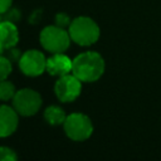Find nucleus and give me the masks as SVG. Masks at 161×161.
<instances>
[{
    "mask_svg": "<svg viewBox=\"0 0 161 161\" xmlns=\"http://www.w3.org/2000/svg\"><path fill=\"white\" fill-rule=\"evenodd\" d=\"M104 72V60L97 52H84L73 59L72 73L82 82H96Z\"/></svg>",
    "mask_w": 161,
    "mask_h": 161,
    "instance_id": "obj_1",
    "label": "nucleus"
},
{
    "mask_svg": "<svg viewBox=\"0 0 161 161\" xmlns=\"http://www.w3.org/2000/svg\"><path fill=\"white\" fill-rule=\"evenodd\" d=\"M70 39L82 47L94 44L99 38V26L97 23L88 16H78L72 20L68 28Z\"/></svg>",
    "mask_w": 161,
    "mask_h": 161,
    "instance_id": "obj_2",
    "label": "nucleus"
},
{
    "mask_svg": "<svg viewBox=\"0 0 161 161\" xmlns=\"http://www.w3.org/2000/svg\"><path fill=\"white\" fill-rule=\"evenodd\" d=\"M39 40L45 50L55 54L64 53L68 49L72 39L69 31H67L64 28L58 25H48L40 31Z\"/></svg>",
    "mask_w": 161,
    "mask_h": 161,
    "instance_id": "obj_3",
    "label": "nucleus"
},
{
    "mask_svg": "<svg viewBox=\"0 0 161 161\" xmlns=\"http://www.w3.org/2000/svg\"><path fill=\"white\" fill-rule=\"evenodd\" d=\"M63 125L67 136L73 141H84L91 137L93 132L92 121L83 113H72L67 116Z\"/></svg>",
    "mask_w": 161,
    "mask_h": 161,
    "instance_id": "obj_4",
    "label": "nucleus"
},
{
    "mask_svg": "<svg viewBox=\"0 0 161 161\" xmlns=\"http://www.w3.org/2000/svg\"><path fill=\"white\" fill-rule=\"evenodd\" d=\"M13 106L19 114L33 116L39 111L42 106V97L36 91L24 88L15 93L13 98Z\"/></svg>",
    "mask_w": 161,
    "mask_h": 161,
    "instance_id": "obj_5",
    "label": "nucleus"
},
{
    "mask_svg": "<svg viewBox=\"0 0 161 161\" xmlns=\"http://www.w3.org/2000/svg\"><path fill=\"white\" fill-rule=\"evenodd\" d=\"M20 70L29 77H38L44 70H47V58L44 54L36 49L26 50L21 54L19 60Z\"/></svg>",
    "mask_w": 161,
    "mask_h": 161,
    "instance_id": "obj_6",
    "label": "nucleus"
},
{
    "mask_svg": "<svg viewBox=\"0 0 161 161\" xmlns=\"http://www.w3.org/2000/svg\"><path fill=\"white\" fill-rule=\"evenodd\" d=\"M54 91L60 102H72L80 94L82 80H79L73 73L62 75L55 82Z\"/></svg>",
    "mask_w": 161,
    "mask_h": 161,
    "instance_id": "obj_7",
    "label": "nucleus"
},
{
    "mask_svg": "<svg viewBox=\"0 0 161 161\" xmlns=\"http://www.w3.org/2000/svg\"><path fill=\"white\" fill-rule=\"evenodd\" d=\"M73 60L63 53H55L47 59V72L50 75H65L72 72Z\"/></svg>",
    "mask_w": 161,
    "mask_h": 161,
    "instance_id": "obj_8",
    "label": "nucleus"
},
{
    "mask_svg": "<svg viewBox=\"0 0 161 161\" xmlns=\"http://www.w3.org/2000/svg\"><path fill=\"white\" fill-rule=\"evenodd\" d=\"M18 112L9 106H0V137H8L18 127Z\"/></svg>",
    "mask_w": 161,
    "mask_h": 161,
    "instance_id": "obj_9",
    "label": "nucleus"
},
{
    "mask_svg": "<svg viewBox=\"0 0 161 161\" xmlns=\"http://www.w3.org/2000/svg\"><path fill=\"white\" fill-rule=\"evenodd\" d=\"M19 42V31L14 23L1 20L0 21V44L4 49L14 48Z\"/></svg>",
    "mask_w": 161,
    "mask_h": 161,
    "instance_id": "obj_10",
    "label": "nucleus"
},
{
    "mask_svg": "<svg viewBox=\"0 0 161 161\" xmlns=\"http://www.w3.org/2000/svg\"><path fill=\"white\" fill-rule=\"evenodd\" d=\"M44 118L45 121L52 125V126H58V125H62L64 123L67 116L64 113V111L58 107V106H49L45 111H44Z\"/></svg>",
    "mask_w": 161,
    "mask_h": 161,
    "instance_id": "obj_11",
    "label": "nucleus"
},
{
    "mask_svg": "<svg viewBox=\"0 0 161 161\" xmlns=\"http://www.w3.org/2000/svg\"><path fill=\"white\" fill-rule=\"evenodd\" d=\"M16 93V89H15V86L4 79V80H0V99L1 101H9V99H13L14 96Z\"/></svg>",
    "mask_w": 161,
    "mask_h": 161,
    "instance_id": "obj_12",
    "label": "nucleus"
},
{
    "mask_svg": "<svg viewBox=\"0 0 161 161\" xmlns=\"http://www.w3.org/2000/svg\"><path fill=\"white\" fill-rule=\"evenodd\" d=\"M11 70H13L11 62L5 55H0V80L6 79L11 73Z\"/></svg>",
    "mask_w": 161,
    "mask_h": 161,
    "instance_id": "obj_13",
    "label": "nucleus"
},
{
    "mask_svg": "<svg viewBox=\"0 0 161 161\" xmlns=\"http://www.w3.org/2000/svg\"><path fill=\"white\" fill-rule=\"evenodd\" d=\"M0 161H18L16 153L9 147H0Z\"/></svg>",
    "mask_w": 161,
    "mask_h": 161,
    "instance_id": "obj_14",
    "label": "nucleus"
},
{
    "mask_svg": "<svg viewBox=\"0 0 161 161\" xmlns=\"http://www.w3.org/2000/svg\"><path fill=\"white\" fill-rule=\"evenodd\" d=\"M20 19V11L15 8H10L5 14L1 15V20H6V21H11V23H16Z\"/></svg>",
    "mask_w": 161,
    "mask_h": 161,
    "instance_id": "obj_15",
    "label": "nucleus"
},
{
    "mask_svg": "<svg viewBox=\"0 0 161 161\" xmlns=\"http://www.w3.org/2000/svg\"><path fill=\"white\" fill-rule=\"evenodd\" d=\"M70 23H72V20H70V18H69L68 14H65V13H58L55 15V25L65 29V28H69Z\"/></svg>",
    "mask_w": 161,
    "mask_h": 161,
    "instance_id": "obj_16",
    "label": "nucleus"
},
{
    "mask_svg": "<svg viewBox=\"0 0 161 161\" xmlns=\"http://www.w3.org/2000/svg\"><path fill=\"white\" fill-rule=\"evenodd\" d=\"M11 63L13 62H19L20 58H21V53L19 49H15V48H10V49H6V55H5Z\"/></svg>",
    "mask_w": 161,
    "mask_h": 161,
    "instance_id": "obj_17",
    "label": "nucleus"
},
{
    "mask_svg": "<svg viewBox=\"0 0 161 161\" xmlns=\"http://www.w3.org/2000/svg\"><path fill=\"white\" fill-rule=\"evenodd\" d=\"M13 0H0V15L5 14L11 8Z\"/></svg>",
    "mask_w": 161,
    "mask_h": 161,
    "instance_id": "obj_18",
    "label": "nucleus"
},
{
    "mask_svg": "<svg viewBox=\"0 0 161 161\" xmlns=\"http://www.w3.org/2000/svg\"><path fill=\"white\" fill-rule=\"evenodd\" d=\"M4 50H5V49H4V47H3L1 44H0V55H3V53H4Z\"/></svg>",
    "mask_w": 161,
    "mask_h": 161,
    "instance_id": "obj_19",
    "label": "nucleus"
},
{
    "mask_svg": "<svg viewBox=\"0 0 161 161\" xmlns=\"http://www.w3.org/2000/svg\"><path fill=\"white\" fill-rule=\"evenodd\" d=\"M0 21H1V15H0Z\"/></svg>",
    "mask_w": 161,
    "mask_h": 161,
    "instance_id": "obj_20",
    "label": "nucleus"
}]
</instances>
